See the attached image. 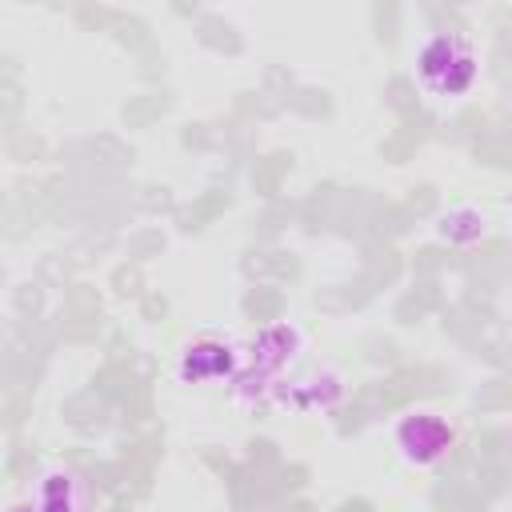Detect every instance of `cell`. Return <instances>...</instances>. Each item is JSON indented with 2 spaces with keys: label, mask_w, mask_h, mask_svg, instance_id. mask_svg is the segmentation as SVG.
Segmentation results:
<instances>
[{
  "label": "cell",
  "mask_w": 512,
  "mask_h": 512,
  "mask_svg": "<svg viewBox=\"0 0 512 512\" xmlns=\"http://www.w3.org/2000/svg\"><path fill=\"white\" fill-rule=\"evenodd\" d=\"M480 76V56L460 32H436L416 52V80L428 96H464Z\"/></svg>",
  "instance_id": "6da1fadb"
},
{
  "label": "cell",
  "mask_w": 512,
  "mask_h": 512,
  "mask_svg": "<svg viewBox=\"0 0 512 512\" xmlns=\"http://www.w3.org/2000/svg\"><path fill=\"white\" fill-rule=\"evenodd\" d=\"M32 512H88V492L84 480L72 468H48L36 488V508Z\"/></svg>",
  "instance_id": "3957f363"
},
{
  "label": "cell",
  "mask_w": 512,
  "mask_h": 512,
  "mask_svg": "<svg viewBox=\"0 0 512 512\" xmlns=\"http://www.w3.org/2000/svg\"><path fill=\"white\" fill-rule=\"evenodd\" d=\"M396 444L404 448L408 460L436 464L444 452H452V428L432 412H416L396 428Z\"/></svg>",
  "instance_id": "7a4b0ae2"
},
{
  "label": "cell",
  "mask_w": 512,
  "mask_h": 512,
  "mask_svg": "<svg viewBox=\"0 0 512 512\" xmlns=\"http://www.w3.org/2000/svg\"><path fill=\"white\" fill-rule=\"evenodd\" d=\"M12 512H28V508H12Z\"/></svg>",
  "instance_id": "277c9868"
}]
</instances>
